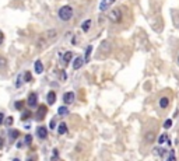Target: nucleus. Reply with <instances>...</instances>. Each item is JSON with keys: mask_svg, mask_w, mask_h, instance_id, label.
Returning <instances> with one entry per match:
<instances>
[{"mask_svg": "<svg viewBox=\"0 0 179 161\" xmlns=\"http://www.w3.org/2000/svg\"><path fill=\"white\" fill-rule=\"evenodd\" d=\"M37 135H38V138L42 139V140L46 139V138H48V129H46L45 126H39V127L37 129Z\"/></svg>", "mask_w": 179, "mask_h": 161, "instance_id": "5", "label": "nucleus"}, {"mask_svg": "<svg viewBox=\"0 0 179 161\" xmlns=\"http://www.w3.org/2000/svg\"><path fill=\"white\" fill-rule=\"evenodd\" d=\"M153 140H154V133L151 132V133H148L147 135V142H153Z\"/></svg>", "mask_w": 179, "mask_h": 161, "instance_id": "25", "label": "nucleus"}, {"mask_svg": "<svg viewBox=\"0 0 179 161\" xmlns=\"http://www.w3.org/2000/svg\"><path fill=\"white\" fill-rule=\"evenodd\" d=\"M13 122H14L13 116H8V118H6V121H4V125H7V126H11V125H13Z\"/></svg>", "mask_w": 179, "mask_h": 161, "instance_id": "20", "label": "nucleus"}, {"mask_svg": "<svg viewBox=\"0 0 179 161\" xmlns=\"http://www.w3.org/2000/svg\"><path fill=\"white\" fill-rule=\"evenodd\" d=\"M71 58H73V53H71L70 50H67V52H64L63 55H62V63H63V65H67L69 62L71 60Z\"/></svg>", "mask_w": 179, "mask_h": 161, "instance_id": "8", "label": "nucleus"}, {"mask_svg": "<svg viewBox=\"0 0 179 161\" xmlns=\"http://www.w3.org/2000/svg\"><path fill=\"white\" fill-rule=\"evenodd\" d=\"M169 105V98H166V97H162L160 100V106L161 108H166V106Z\"/></svg>", "mask_w": 179, "mask_h": 161, "instance_id": "13", "label": "nucleus"}, {"mask_svg": "<svg viewBox=\"0 0 179 161\" xmlns=\"http://www.w3.org/2000/svg\"><path fill=\"white\" fill-rule=\"evenodd\" d=\"M109 20L112 23H119L122 20V11L120 8H113V10L109 13Z\"/></svg>", "mask_w": 179, "mask_h": 161, "instance_id": "2", "label": "nucleus"}, {"mask_svg": "<svg viewBox=\"0 0 179 161\" xmlns=\"http://www.w3.org/2000/svg\"><path fill=\"white\" fill-rule=\"evenodd\" d=\"M13 161H20V160H18V158H14V160H13Z\"/></svg>", "mask_w": 179, "mask_h": 161, "instance_id": "33", "label": "nucleus"}, {"mask_svg": "<svg viewBox=\"0 0 179 161\" xmlns=\"http://www.w3.org/2000/svg\"><path fill=\"white\" fill-rule=\"evenodd\" d=\"M171 126H172V121L171 119H166L165 123H164V127H165V129H169Z\"/></svg>", "mask_w": 179, "mask_h": 161, "instance_id": "22", "label": "nucleus"}, {"mask_svg": "<svg viewBox=\"0 0 179 161\" xmlns=\"http://www.w3.org/2000/svg\"><path fill=\"white\" fill-rule=\"evenodd\" d=\"M59 17H60V20H63V21H69V20L73 17V8H71L70 6H63V7L59 10Z\"/></svg>", "mask_w": 179, "mask_h": 161, "instance_id": "1", "label": "nucleus"}, {"mask_svg": "<svg viewBox=\"0 0 179 161\" xmlns=\"http://www.w3.org/2000/svg\"><path fill=\"white\" fill-rule=\"evenodd\" d=\"M24 80H25V81H31L32 80V76H31L29 71H25V74H24Z\"/></svg>", "mask_w": 179, "mask_h": 161, "instance_id": "21", "label": "nucleus"}, {"mask_svg": "<svg viewBox=\"0 0 179 161\" xmlns=\"http://www.w3.org/2000/svg\"><path fill=\"white\" fill-rule=\"evenodd\" d=\"M90 27H91V20H85V21L83 23L81 28H83V31H84V32H87L90 29Z\"/></svg>", "mask_w": 179, "mask_h": 161, "instance_id": "15", "label": "nucleus"}, {"mask_svg": "<svg viewBox=\"0 0 179 161\" xmlns=\"http://www.w3.org/2000/svg\"><path fill=\"white\" fill-rule=\"evenodd\" d=\"M3 39H4V35H3V32L0 31V45L3 44Z\"/></svg>", "mask_w": 179, "mask_h": 161, "instance_id": "31", "label": "nucleus"}, {"mask_svg": "<svg viewBox=\"0 0 179 161\" xmlns=\"http://www.w3.org/2000/svg\"><path fill=\"white\" fill-rule=\"evenodd\" d=\"M158 143H160V144H164V143H168V138H166V135H161L160 138H158Z\"/></svg>", "mask_w": 179, "mask_h": 161, "instance_id": "18", "label": "nucleus"}, {"mask_svg": "<svg viewBox=\"0 0 179 161\" xmlns=\"http://www.w3.org/2000/svg\"><path fill=\"white\" fill-rule=\"evenodd\" d=\"M42 71H43V65H42V62H41V60H37V62H35V73L41 74Z\"/></svg>", "mask_w": 179, "mask_h": 161, "instance_id": "11", "label": "nucleus"}, {"mask_svg": "<svg viewBox=\"0 0 179 161\" xmlns=\"http://www.w3.org/2000/svg\"><path fill=\"white\" fill-rule=\"evenodd\" d=\"M50 161H58V150H53V157Z\"/></svg>", "mask_w": 179, "mask_h": 161, "instance_id": "26", "label": "nucleus"}, {"mask_svg": "<svg viewBox=\"0 0 179 161\" xmlns=\"http://www.w3.org/2000/svg\"><path fill=\"white\" fill-rule=\"evenodd\" d=\"M4 121H6V119H4V114H2V112H0V125L4 123Z\"/></svg>", "mask_w": 179, "mask_h": 161, "instance_id": "29", "label": "nucleus"}, {"mask_svg": "<svg viewBox=\"0 0 179 161\" xmlns=\"http://www.w3.org/2000/svg\"><path fill=\"white\" fill-rule=\"evenodd\" d=\"M28 116H31V112H28V111H27V112H25V114H24V115L21 116V119H23V121H25V119H27V118H28Z\"/></svg>", "mask_w": 179, "mask_h": 161, "instance_id": "27", "label": "nucleus"}, {"mask_svg": "<svg viewBox=\"0 0 179 161\" xmlns=\"http://www.w3.org/2000/svg\"><path fill=\"white\" fill-rule=\"evenodd\" d=\"M91 52H92V46L90 45V46H87V49H85V58H84L85 62H90V56H91Z\"/></svg>", "mask_w": 179, "mask_h": 161, "instance_id": "16", "label": "nucleus"}, {"mask_svg": "<svg viewBox=\"0 0 179 161\" xmlns=\"http://www.w3.org/2000/svg\"><path fill=\"white\" fill-rule=\"evenodd\" d=\"M63 101H64V104L70 105V104L74 101V92H71V91L64 92V95H63Z\"/></svg>", "mask_w": 179, "mask_h": 161, "instance_id": "6", "label": "nucleus"}, {"mask_svg": "<svg viewBox=\"0 0 179 161\" xmlns=\"http://www.w3.org/2000/svg\"><path fill=\"white\" fill-rule=\"evenodd\" d=\"M23 106H24V102H23V101H17V102H16V108H17V109H21Z\"/></svg>", "mask_w": 179, "mask_h": 161, "instance_id": "24", "label": "nucleus"}, {"mask_svg": "<svg viewBox=\"0 0 179 161\" xmlns=\"http://www.w3.org/2000/svg\"><path fill=\"white\" fill-rule=\"evenodd\" d=\"M46 100H48V104H49V105L55 104V101H56V92L55 91H49V92H48V95H46Z\"/></svg>", "mask_w": 179, "mask_h": 161, "instance_id": "9", "label": "nucleus"}, {"mask_svg": "<svg viewBox=\"0 0 179 161\" xmlns=\"http://www.w3.org/2000/svg\"><path fill=\"white\" fill-rule=\"evenodd\" d=\"M113 2H115V0H102V2H101V4H100V10L101 11H105L106 8H109L113 4Z\"/></svg>", "mask_w": 179, "mask_h": 161, "instance_id": "7", "label": "nucleus"}, {"mask_svg": "<svg viewBox=\"0 0 179 161\" xmlns=\"http://www.w3.org/2000/svg\"><path fill=\"white\" fill-rule=\"evenodd\" d=\"M46 112H48V108L45 105H39V109H38V112L35 114V118L38 119V121H42L43 119V116L46 115Z\"/></svg>", "mask_w": 179, "mask_h": 161, "instance_id": "3", "label": "nucleus"}, {"mask_svg": "<svg viewBox=\"0 0 179 161\" xmlns=\"http://www.w3.org/2000/svg\"><path fill=\"white\" fill-rule=\"evenodd\" d=\"M8 136H10V140H14V139H17L20 136V132L17 129H13V130L8 132Z\"/></svg>", "mask_w": 179, "mask_h": 161, "instance_id": "14", "label": "nucleus"}, {"mask_svg": "<svg viewBox=\"0 0 179 161\" xmlns=\"http://www.w3.org/2000/svg\"><path fill=\"white\" fill-rule=\"evenodd\" d=\"M58 114H59V115H62V116L67 115V114H69V109H67V106H60V108L58 109Z\"/></svg>", "mask_w": 179, "mask_h": 161, "instance_id": "17", "label": "nucleus"}, {"mask_svg": "<svg viewBox=\"0 0 179 161\" xmlns=\"http://www.w3.org/2000/svg\"><path fill=\"white\" fill-rule=\"evenodd\" d=\"M6 65H7V60L4 58H0V70L6 69Z\"/></svg>", "mask_w": 179, "mask_h": 161, "instance_id": "19", "label": "nucleus"}, {"mask_svg": "<svg viewBox=\"0 0 179 161\" xmlns=\"http://www.w3.org/2000/svg\"><path fill=\"white\" fill-rule=\"evenodd\" d=\"M83 63H84V60H83V58H80V56H79V58H76V59H74V62H73V67L77 70V69H80V67L83 66Z\"/></svg>", "mask_w": 179, "mask_h": 161, "instance_id": "10", "label": "nucleus"}, {"mask_svg": "<svg viewBox=\"0 0 179 161\" xmlns=\"http://www.w3.org/2000/svg\"><path fill=\"white\" fill-rule=\"evenodd\" d=\"M28 161H34V160H32V158H29V160H28Z\"/></svg>", "mask_w": 179, "mask_h": 161, "instance_id": "34", "label": "nucleus"}, {"mask_svg": "<svg viewBox=\"0 0 179 161\" xmlns=\"http://www.w3.org/2000/svg\"><path fill=\"white\" fill-rule=\"evenodd\" d=\"M168 161H176V157H175V153H174V151H171V153H169Z\"/></svg>", "mask_w": 179, "mask_h": 161, "instance_id": "23", "label": "nucleus"}, {"mask_svg": "<svg viewBox=\"0 0 179 161\" xmlns=\"http://www.w3.org/2000/svg\"><path fill=\"white\" fill-rule=\"evenodd\" d=\"M3 143H4V140H3V138H0V148L3 147Z\"/></svg>", "mask_w": 179, "mask_h": 161, "instance_id": "32", "label": "nucleus"}, {"mask_svg": "<svg viewBox=\"0 0 179 161\" xmlns=\"http://www.w3.org/2000/svg\"><path fill=\"white\" fill-rule=\"evenodd\" d=\"M178 62H179V56H178Z\"/></svg>", "mask_w": 179, "mask_h": 161, "instance_id": "35", "label": "nucleus"}, {"mask_svg": "<svg viewBox=\"0 0 179 161\" xmlns=\"http://www.w3.org/2000/svg\"><path fill=\"white\" fill-rule=\"evenodd\" d=\"M66 132H67V125L64 123V122H62V123L59 125V127H58V133L59 135H64Z\"/></svg>", "mask_w": 179, "mask_h": 161, "instance_id": "12", "label": "nucleus"}, {"mask_svg": "<svg viewBox=\"0 0 179 161\" xmlns=\"http://www.w3.org/2000/svg\"><path fill=\"white\" fill-rule=\"evenodd\" d=\"M37 102H38V95L35 94V92H31V94H29V97H28V101H27V104H28L29 106H35L37 105Z\"/></svg>", "mask_w": 179, "mask_h": 161, "instance_id": "4", "label": "nucleus"}, {"mask_svg": "<svg viewBox=\"0 0 179 161\" xmlns=\"http://www.w3.org/2000/svg\"><path fill=\"white\" fill-rule=\"evenodd\" d=\"M55 126H56V118L50 121V129H55Z\"/></svg>", "mask_w": 179, "mask_h": 161, "instance_id": "28", "label": "nucleus"}, {"mask_svg": "<svg viewBox=\"0 0 179 161\" xmlns=\"http://www.w3.org/2000/svg\"><path fill=\"white\" fill-rule=\"evenodd\" d=\"M25 142H27V143H31V142H32L31 135H27V136H25Z\"/></svg>", "mask_w": 179, "mask_h": 161, "instance_id": "30", "label": "nucleus"}]
</instances>
